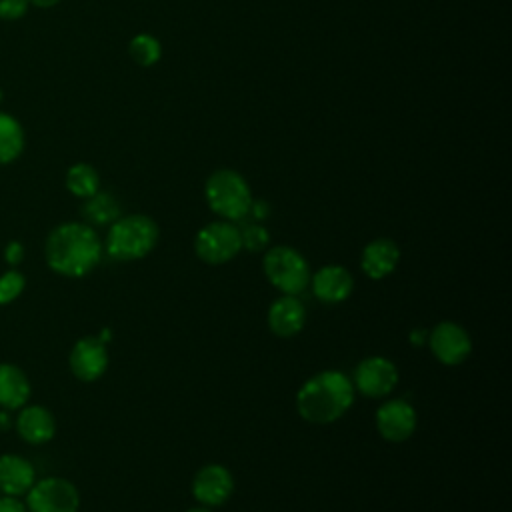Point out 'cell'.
I'll use <instances>...</instances> for the list:
<instances>
[{
	"mask_svg": "<svg viewBox=\"0 0 512 512\" xmlns=\"http://www.w3.org/2000/svg\"><path fill=\"white\" fill-rule=\"evenodd\" d=\"M4 258L8 264H20V260L24 258V248L20 242H10L6 248H4Z\"/></svg>",
	"mask_w": 512,
	"mask_h": 512,
	"instance_id": "26",
	"label": "cell"
},
{
	"mask_svg": "<svg viewBox=\"0 0 512 512\" xmlns=\"http://www.w3.org/2000/svg\"><path fill=\"white\" fill-rule=\"evenodd\" d=\"M186 512H212V510H210L208 506H202V504H200V506H192V508H188Z\"/></svg>",
	"mask_w": 512,
	"mask_h": 512,
	"instance_id": "32",
	"label": "cell"
},
{
	"mask_svg": "<svg viewBox=\"0 0 512 512\" xmlns=\"http://www.w3.org/2000/svg\"><path fill=\"white\" fill-rule=\"evenodd\" d=\"M190 492L194 500L202 506L214 508L222 506L234 492L232 472L222 464H204L192 478Z\"/></svg>",
	"mask_w": 512,
	"mask_h": 512,
	"instance_id": "11",
	"label": "cell"
},
{
	"mask_svg": "<svg viewBox=\"0 0 512 512\" xmlns=\"http://www.w3.org/2000/svg\"><path fill=\"white\" fill-rule=\"evenodd\" d=\"M352 380L340 370H320L312 374L296 392V410L308 424H332L354 404Z\"/></svg>",
	"mask_w": 512,
	"mask_h": 512,
	"instance_id": "2",
	"label": "cell"
},
{
	"mask_svg": "<svg viewBox=\"0 0 512 512\" xmlns=\"http://www.w3.org/2000/svg\"><path fill=\"white\" fill-rule=\"evenodd\" d=\"M160 240L158 224L146 214L118 216L106 234V252L118 262H134L148 256Z\"/></svg>",
	"mask_w": 512,
	"mask_h": 512,
	"instance_id": "3",
	"label": "cell"
},
{
	"mask_svg": "<svg viewBox=\"0 0 512 512\" xmlns=\"http://www.w3.org/2000/svg\"><path fill=\"white\" fill-rule=\"evenodd\" d=\"M30 398V382L24 370L14 364L0 362V406L22 408Z\"/></svg>",
	"mask_w": 512,
	"mask_h": 512,
	"instance_id": "18",
	"label": "cell"
},
{
	"mask_svg": "<svg viewBox=\"0 0 512 512\" xmlns=\"http://www.w3.org/2000/svg\"><path fill=\"white\" fill-rule=\"evenodd\" d=\"M374 424L380 438L392 444H400L416 432L418 416L408 400L392 398L378 406L374 414Z\"/></svg>",
	"mask_w": 512,
	"mask_h": 512,
	"instance_id": "10",
	"label": "cell"
},
{
	"mask_svg": "<svg viewBox=\"0 0 512 512\" xmlns=\"http://www.w3.org/2000/svg\"><path fill=\"white\" fill-rule=\"evenodd\" d=\"M16 430L28 444H44L56 434V420L44 406H24L16 418Z\"/></svg>",
	"mask_w": 512,
	"mask_h": 512,
	"instance_id": "17",
	"label": "cell"
},
{
	"mask_svg": "<svg viewBox=\"0 0 512 512\" xmlns=\"http://www.w3.org/2000/svg\"><path fill=\"white\" fill-rule=\"evenodd\" d=\"M36 482L34 466L18 454L0 456V492L4 496H22Z\"/></svg>",
	"mask_w": 512,
	"mask_h": 512,
	"instance_id": "16",
	"label": "cell"
},
{
	"mask_svg": "<svg viewBox=\"0 0 512 512\" xmlns=\"http://www.w3.org/2000/svg\"><path fill=\"white\" fill-rule=\"evenodd\" d=\"M248 214H252L254 218H256V222L258 220H264L268 214H270V206H268V202H264V200H252V206H250V212Z\"/></svg>",
	"mask_w": 512,
	"mask_h": 512,
	"instance_id": "28",
	"label": "cell"
},
{
	"mask_svg": "<svg viewBox=\"0 0 512 512\" xmlns=\"http://www.w3.org/2000/svg\"><path fill=\"white\" fill-rule=\"evenodd\" d=\"M64 182H66V188L70 194L84 198V200L100 190V176H98L96 168L86 162L72 164L66 172Z\"/></svg>",
	"mask_w": 512,
	"mask_h": 512,
	"instance_id": "20",
	"label": "cell"
},
{
	"mask_svg": "<svg viewBox=\"0 0 512 512\" xmlns=\"http://www.w3.org/2000/svg\"><path fill=\"white\" fill-rule=\"evenodd\" d=\"M350 380L362 396L384 398L398 386V368L390 358L366 356L356 364Z\"/></svg>",
	"mask_w": 512,
	"mask_h": 512,
	"instance_id": "9",
	"label": "cell"
},
{
	"mask_svg": "<svg viewBox=\"0 0 512 512\" xmlns=\"http://www.w3.org/2000/svg\"><path fill=\"white\" fill-rule=\"evenodd\" d=\"M24 150V128L8 112H0V164L14 162Z\"/></svg>",
	"mask_w": 512,
	"mask_h": 512,
	"instance_id": "19",
	"label": "cell"
},
{
	"mask_svg": "<svg viewBox=\"0 0 512 512\" xmlns=\"http://www.w3.org/2000/svg\"><path fill=\"white\" fill-rule=\"evenodd\" d=\"M426 338H428V330H424V328H414V330L410 332V336H408V340H410L412 346H422V344H426Z\"/></svg>",
	"mask_w": 512,
	"mask_h": 512,
	"instance_id": "29",
	"label": "cell"
},
{
	"mask_svg": "<svg viewBox=\"0 0 512 512\" xmlns=\"http://www.w3.org/2000/svg\"><path fill=\"white\" fill-rule=\"evenodd\" d=\"M26 286V278L18 270H8L0 276V304L14 302Z\"/></svg>",
	"mask_w": 512,
	"mask_h": 512,
	"instance_id": "24",
	"label": "cell"
},
{
	"mask_svg": "<svg viewBox=\"0 0 512 512\" xmlns=\"http://www.w3.org/2000/svg\"><path fill=\"white\" fill-rule=\"evenodd\" d=\"M426 344L432 356L444 366H458L466 362L472 352V338L468 330L452 320H442L428 330Z\"/></svg>",
	"mask_w": 512,
	"mask_h": 512,
	"instance_id": "8",
	"label": "cell"
},
{
	"mask_svg": "<svg viewBox=\"0 0 512 512\" xmlns=\"http://www.w3.org/2000/svg\"><path fill=\"white\" fill-rule=\"evenodd\" d=\"M312 294L324 304H340L350 298L354 290V276L346 266L326 264L310 274Z\"/></svg>",
	"mask_w": 512,
	"mask_h": 512,
	"instance_id": "13",
	"label": "cell"
},
{
	"mask_svg": "<svg viewBox=\"0 0 512 512\" xmlns=\"http://www.w3.org/2000/svg\"><path fill=\"white\" fill-rule=\"evenodd\" d=\"M262 270L266 280L282 294L298 296L310 284L308 260L292 246H270L264 250Z\"/></svg>",
	"mask_w": 512,
	"mask_h": 512,
	"instance_id": "5",
	"label": "cell"
},
{
	"mask_svg": "<svg viewBox=\"0 0 512 512\" xmlns=\"http://www.w3.org/2000/svg\"><path fill=\"white\" fill-rule=\"evenodd\" d=\"M204 198L208 208L228 222L244 220L254 200L246 178L232 168H218L208 176Z\"/></svg>",
	"mask_w": 512,
	"mask_h": 512,
	"instance_id": "4",
	"label": "cell"
},
{
	"mask_svg": "<svg viewBox=\"0 0 512 512\" xmlns=\"http://www.w3.org/2000/svg\"><path fill=\"white\" fill-rule=\"evenodd\" d=\"M242 250L240 228L236 222L214 220L204 224L194 236L196 256L210 266H220L234 260Z\"/></svg>",
	"mask_w": 512,
	"mask_h": 512,
	"instance_id": "6",
	"label": "cell"
},
{
	"mask_svg": "<svg viewBox=\"0 0 512 512\" xmlns=\"http://www.w3.org/2000/svg\"><path fill=\"white\" fill-rule=\"evenodd\" d=\"M28 0H0L2 20H20L28 10Z\"/></svg>",
	"mask_w": 512,
	"mask_h": 512,
	"instance_id": "25",
	"label": "cell"
},
{
	"mask_svg": "<svg viewBox=\"0 0 512 512\" xmlns=\"http://www.w3.org/2000/svg\"><path fill=\"white\" fill-rule=\"evenodd\" d=\"M0 512H28V510H26V504H22L16 496H2Z\"/></svg>",
	"mask_w": 512,
	"mask_h": 512,
	"instance_id": "27",
	"label": "cell"
},
{
	"mask_svg": "<svg viewBox=\"0 0 512 512\" xmlns=\"http://www.w3.org/2000/svg\"><path fill=\"white\" fill-rule=\"evenodd\" d=\"M98 338H100V340H102V342H106V344H108V340H110V338H112V332H110V330H108V328H104V330H102V332H100V334H98Z\"/></svg>",
	"mask_w": 512,
	"mask_h": 512,
	"instance_id": "31",
	"label": "cell"
},
{
	"mask_svg": "<svg viewBox=\"0 0 512 512\" xmlns=\"http://www.w3.org/2000/svg\"><path fill=\"white\" fill-rule=\"evenodd\" d=\"M30 4H34V6H38V8H52V6H56L60 0H28Z\"/></svg>",
	"mask_w": 512,
	"mask_h": 512,
	"instance_id": "30",
	"label": "cell"
},
{
	"mask_svg": "<svg viewBox=\"0 0 512 512\" xmlns=\"http://www.w3.org/2000/svg\"><path fill=\"white\" fill-rule=\"evenodd\" d=\"M108 348L98 336H84L74 342L68 364L72 374L82 382H96L108 370Z\"/></svg>",
	"mask_w": 512,
	"mask_h": 512,
	"instance_id": "12",
	"label": "cell"
},
{
	"mask_svg": "<svg viewBox=\"0 0 512 512\" xmlns=\"http://www.w3.org/2000/svg\"><path fill=\"white\" fill-rule=\"evenodd\" d=\"M0 102H2V88H0Z\"/></svg>",
	"mask_w": 512,
	"mask_h": 512,
	"instance_id": "33",
	"label": "cell"
},
{
	"mask_svg": "<svg viewBox=\"0 0 512 512\" xmlns=\"http://www.w3.org/2000/svg\"><path fill=\"white\" fill-rule=\"evenodd\" d=\"M102 250L96 230L84 222L58 224L44 244L48 266L68 278H80L92 272L102 258Z\"/></svg>",
	"mask_w": 512,
	"mask_h": 512,
	"instance_id": "1",
	"label": "cell"
},
{
	"mask_svg": "<svg viewBox=\"0 0 512 512\" xmlns=\"http://www.w3.org/2000/svg\"><path fill=\"white\" fill-rule=\"evenodd\" d=\"M266 322L274 336L292 338L306 324V308L298 296L282 294L268 306Z\"/></svg>",
	"mask_w": 512,
	"mask_h": 512,
	"instance_id": "14",
	"label": "cell"
},
{
	"mask_svg": "<svg viewBox=\"0 0 512 512\" xmlns=\"http://www.w3.org/2000/svg\"><path fill=\"white\" fill-rule=\"evenodd\" d=\"M242 248L248 252H264L270 248V234L260 222H252L240 228Z\"/></svg>",
	"mask_w": 512,
	"mask_h": 512,
	"instance_id": "23",
	"label": "cell"
},
{
	"mask_svg": "<svg viewBox=\"0 0 512 512\" xmlns=\"http://www.w3.org/2000/svg\"><path fill=\"white\" fill-rule=\"evenodd\" d=\"M80 494L78 488L60 476H48L34 482L26 492L28 512H78Z\"/></svg>",
	"mask_w": 512,
	"mask_h": 512,
	"instance_id": "7",
	"label": "cell"
},
{
	"mask_svg": "<svg viewBox=\"0 0 512 512\" xmlns=\"http://www.w3.org/2000/svg\"><path fill=\"white\" fill-rule=\"evenodd\" d=\"M128 52L138 66H154L162 56V46L156 36L142 32L130 40Z\"/></svg>",
	"mask_w": 512,
	"mask_h": 512,
	"instance_id": "22",
	"label": "cell"
},
{
	"mask_svg": "<svg viewBox=\"0 0 512 512\" xmlns=\"http://www.w3.org/2000/svg\"><path fill=\"white\" fill-rule=\"evenodd\" d=\"M400 262V246L392 238L370 240L360 254V268L370 280H384Z\"/></svg>",
	"mask_w": 512,
	"mask_h": 512,
	"instance_id": "15",
	"label": "cell"
},
{
	"mask_svg": "<svg viewBox=\"0 0 512 512\" xmlns=\"http://www.w3.org/2000/svg\"><path fill=\"white\" fill-rule=\"evenodd\" d=\"M82 214L90 224H112L120 216V204L110 192H96L90 198H86L82 206Z\"/></svg>",
	"mask_w": 512,
	"mask_h": 512,
	"instance_id": "21",
	"label": "cell"
}]
</instances>
